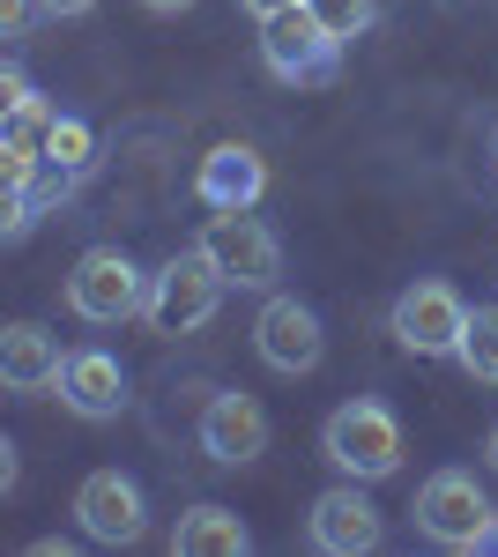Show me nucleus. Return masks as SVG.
<instances>
[{
	"label": "nucleus",
	"mask_w": 498,
	"mask_h": 557,
	"mask_svg": "<svg viewBox=\"0 0 498 557\" xmlns=\"http://www.w3.org/2000/svg\"><path fill=\"white\" fill-rule=\"evenodd\" d=\"M52 120H60V112H45L38 97H31V104H15V112H8V149H31V157H45V134H52Z\"/></svg>",
	"instance_id": "19"
},
{
	"label": "nucleus",
	"mask_w": 498,
	"mask_h": 557,
	"mask_svg": "<svg viewBox=\"0 0 498 557\" xmlns=\"http://www.w3.org/2000/svg\"><path fill=\"white\" fill-rule=\"evenodd\" d=\"M97 0H45V15H89Z\"/></svg>",
	"instance_id": "23"
},
{
	"label": "nucleus",
	"mask_w": 498,
	"mask_h": 557,
	"mask_svg": "<svg viewBox=\"0 0 498 557\" xmlns=\"http://www.w3.org/2000/svg\"><path fill=\"white\" fill-rule=\"evenodd\" d=\"M454 357L469 364V380L498 386V305H476V312H469V335H461Z\"/></svg>",
	"instance_id": "16"
},
{
	"label": "nucleus",
	"mask_w": 498,
	"mask_h": 557,
	"mask_svg": "<svg viewBox=\"0 0 498 557\" xmlns=\"http://www.w3.org/2000/svg\"><path fill=\"white\" fill-rule=\"evenodd\" d=\"M89 157H97V134H89L83 120H52V134H45V164H60V172H83Z\"/></svg>",
	"instance_id": "17"
},
{
	"label": "nucleus",
	"mask_w": 498,
	"mask_h": 557,
	"mask_svg": "<svg viewBox=\"0 0 498 557\" xmlns=\"http://www.w3.org/2000/svg\"><path fill=\"white\" fill-rule=\"evenodd\" d=\"M461 335H469V305H461L454 283L424 275V283H410L394 298V343L402 349H416V357H454Z\"/></svg>",
	"instance_id": "6"
},
{
	"label": "nucleus",
	"mask_w": 498,
	"mask_h": 557,
	"mask_svg": "<svg viewBox=\"0 0 498 557\" xmlns=\"http://www.w3.org/2000/svg\"><path fill=\"white\" fill-rule=\"evenodd\" d=\"M171 550L179 557H246L253 535L231 506H194V513H179V528H171Z\"/></svg>",
	"instance_id": "15"
},
{
	"label": "nucleus",
	"mask_w": 498,
	"mask_h": 557,
	"mask_svg": "<svg viewBox=\"0 0 498 557\" xmlns=\"http://www.w3.org/2000/svg\"><path fill=\"white\" fill-rule=\"evenodd\" d=\"M260 52H268V67H276L283 83H313V75H328V67H335L342 45L320 30V15L297 0V8H283V15L260 23Z\"/></svg>",
	"instance_id": "9"
},
{
	"label": "nucleus",
	"mask_w": 498,
	"mask_h": 557,
	"mask_svg": "<svg viewBox=\"0 0 498 557\" xmlns=\"http://www.w3.org/2000/svg\"><path fill=\"white\" fill-rule=\"evenodd\" d=\"M142 8H157V15H179V8H194V0H142Z\"/></svg>",
	"instance_id": "24"
},
{
	"label": "nucleus",
	"mask_w": 498,
	"mask_h": 557,
	"mask_svg": "<svg viewBox=\"0 0 498 557\" xmlns=\"http://www.w3.org/2000/svg\"><path fill=\"white\" fill-rule=\"evenodd\" d=\"M202 253L216 260V275L239 283V290H268V283L283 275V238H276L253 209H216L208 215L202 223Z\"/></svg>",
	"instance_id": "4"
},
{
	"label": "nucleus",
	"mask_w": 498,
	"mask_h": 557,
	"mask_svg": "<svg viewBox=\"0 0 498 557\" xmlns=\"http://www.w3.org/2000/svg\"><path fill=\"white\" fill-rule=\"evenodd\" d=\"M320 446L350 483H387L402 469V424H394L387 401H342L328 417V431H320Z\"/></svg>",
	"instance_id": "1"
},
{
	"label": "nucleus",
	"mask_w": 498,
	"mask_h": 557,
	"mask_svg": "<svg viewBox=\"0 0 498 557\" xmlns=\"http://www.w3.org/2000/svg\"><path fill=\"white\" fill-rule=\"evenodd\" d=\"M416 528L439 543V550H484V543H498V513H491V498L476 491V475H461V469H439L424 491H416Z\"/></svg>",
	"instance_id": "2"
},
{
	"label": "nucleus",
	"mask_w": 498,
	"mask_h": 557,
	"mask_svg": "<svg viewBox=\"0 0 498 557\" xmlns=\"http://www.w3.org/2000/svg\"><path fill=\"white\" fill-rule=\"evenodd\" d=\"M253 349H260V364L268 372H313L320 357H328V335H320V312L297 298H268L260 305V320H253Z\"/></svg>",
	"instance_id": "7"
},
{
	"label": "nucleus",
	"mask_w": 498,
	"mask_h": 557,
	"mask_svg": "<svg viewBox=\"0 0 498 557\" xmlns=\"http://www.w3.org/2000/svg\"><path fill=\"white\" fill-rule=\"evenodd\" d=\"M484 454H491V475H498V424H491V446H484Z\"/></svg>",
	"instance_id": "25"
},
{
	"label": "nucleus",
	"mask_w": 498,
	"mask_h": 557,
	"mask_svg": "<svg viewBox=\"0 0 498 557\" xmlns=\"http://www.w3.org/2000/svg\"><path fill=\"white\" fill-rule=\"evenodd\" d=\"M75 520H83V535L89 543H134L142 528H149V506H142V483L120 469H97L83 475V491H75Z\"/></svg>",
	"instance_id": "8"
},
{
	"label": "nucleus",
	"mask_w": 498,
	"mask_h": 557,
	"mask_svg": "<svg viewBox=\"0 0 498 557\" xmlns=\"http://www.w3.org/2000/svg\"><path fill=\"white\" fill-rule=\"evenodd\" d=\"M60 401L83 417V424H112L126 409V372L112 349H75L68 372H60Z\"/></svg>",
	"instance_id": "12"
},
{
	"label": "nucleus",
	"mask_w": 498,
	"mask_h": 557,
	"mask_svg": "<svg viewBox=\"0 0 498 557\" xmlns=\"http://www.w3.org/2000/svg\"><path fill=\"white\" fill-rule=\"evenodd\" d=\"M305 8L320 15V30H328L335 45H350V38L373 30V0H305Z\"/></svg>",
	"instance_id": "18"
},
{
	"label": "nucleus",
	"mask_w": 498,
	"mask_h": 557,
	"mask_svg": "<svg viewBox=\"0 0 498 557\" xmlns=\"http://www.w3.org/2000/svg\"><path fill=\"white\" fill-rule=\"evenodd\" d=\"M38 8H45V0H0V30H8V38H23Z\"/></svg>",
	"instance_id": "20"
},
{
	"label": "nucleus",
	"mask_w": 498,
	"mask_h": 557,
	"mask_svg": "<svg viewBox=\"0 0 498 557\" xmlns=\"http://www.w3.org/2000/svg\"><path fill=\"white\" fill-rule=\"evenodd\" d=\"M239 8H246L253 23H268V15H283V8H297V0H239Z\"/></svg>",
	"instance_id": "22"
},
{
	"label": "nucleus",
	"mask_w": 498,
	"mask_h": 557,
	"mask_svg": "<svg viewBox=\"0 0 498 557\" xmlns=\"http://www.w3.org/2000/svg\"><path fill=\"white\" fill-rule=\"evenodd\" d=\"M0 104H8V112H15V104H31V83H23V75H15V67H8V75H0Z\"/></svg>",
	"instance_id": "21"
},
{
	"label": "nucleus",
	"mask_w": 498,
	"mask_h": 557,
	"mask_svg": "<svg viewBox=\"0 0 498 557\" xmlns=\"http://www.w3.org/2000/svg\"><path fill=\"white\" fill-rule=\"evenodd\" d=\"M60 372H68V357H60V343L45 335L38 320H15L0 335V380H8V394H45V386H60Z\"/></svg>",
	"instance_id": "13"
},
{
	"label": "nucleus",
	"mask_w": 498,
	"mask_h": 557,
	"mask_svg": "<svg viewBox=\"0 0 498 557\" xmlns=\"http://www.w3.org/2000/svg\"><path fill=\"white\" fill-rule=\"evenodd\" d=\"M68 305L83 312L89 327H120V320H134V312H149V283H142V268H134L120 246H97V253L75 260Z\"/></svg>",
	"instance_id": "5"
},
{
	"label": "nucleus",
	"mask_w": 498,
	"mask_h": 557,
	"mask_svg": "<svg viewBox=\"0 0 498 557\" xmlns=\"http://www.w3.org/2000/svg\"><path fill=\"white\" fill-rule=\"evenodd\" d=\"M305 528H313V550H328V557H365V550H379V506L357 491V483L320 491Z\"/></svg>",
	"instance_id": "11"
},
{
	"label": "nucleus",
	"mask_w": 498,
	"mask_h": 557,
	"mask_svg": "<svg viewBox=\"0 0 498 557\" xmlns=\"http://www.w3.org/2000/svg\"><path fill=\"white\" fill-rule=\"evenodd\" d=\"M202 454L223 461V469H246L268 454V409L253 394H208L202 409Z\"/></svg>",
	"instance_id": "10"
},
{
	"label": "nucleus",
	"mask_w": 498,
	"mask_h": 557,
	"mask_svg": "<svg viewBox=\"0 0 498 557\" xmlns=\"http://www.w3.org/2000/svg\"><path fill=\"white\" fill-rule=\"evenodd\" d=\"M223 275H216V260L194 246V253L165 260L157 275H149V327L157 335H202L208 320H216V305H223Z\"/></svg>",
	"instance_id": "3"
},
{
	"label": "nucleus",
	"mask_w": 498,
	"mask_h": 557,
	"mask_svg": "<svg viewBox=\"0 0 498 557\" xmlns=\"http://www.w3.org/2000/svg\"><path fill=\"white\" fill-rule=\"evenodd\" d=\"M260 194H268V164H260V149H246V141L208 149V164H202V201H208V209H253Z\"/></svg>",
	"instance_id": "14"
}]
</instances>
